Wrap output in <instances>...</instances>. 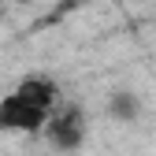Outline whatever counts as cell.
<instances>
[{
    "mask_svg": "<svg viewBox=\"0 0 156 156\" xmlns=\"http://www.w3.org/2000/svg\"><path fill=\"white\" fill-rule=\"evenodd\" d=\"M60 101L63 93L52 74H26L11 93L0 97V134H45Z\"/></svg>",
    "mask_w": 156,
    "mask_h": 156,
    "instance_id": "cell-1",
    "label": "cell"
},
{
    "mask_svg": "<svg viewBox=\"0 0 156 156\" xmlns=\"http://www.w3.org/2000/svg\"><path fill=\"white\" fill-rule=\"evenodd\" d=\"M86 138H89V115H86V108L78 101H67L63 97V101L56 104L48 126H45V141L56 152H78L86 145Z\"/></svg>",
    "mask_w": 156,
    "mask_h": 156,
    "instance_id": "cell-2",
    "label": "cell"
},
{
    "mask_svg": "<svg viewBox=\"0 0 156 156\" xmlns=\"http://www.w3.org/2000/svg\"><path fill=\"white\" fill-rule=\"evenodd\" d=\"M108 115L119 119V123H134V119L141 115V97L130 93V89H115V93L108 97Z\"/></svg>",
    "mask_w": 156,
    "mask_h": 156,
    "instance_id": "cell-3",
    "label": "cell"
},
{
    "mask_svg": "<svg viewBox=\"0 0 156 156\" xmlns=\"http://www.w3.org/2000/svg\"><path fill=\"white\" fill-rule=\"evenodd\" d=\"M4 4H8V0H0V19H4Z\"/></svg>",
    "mask_w": 156,
    "mask_h": 156,
    "instance_id": "cell-4",
    "label": "cell"
}]
</instances>
